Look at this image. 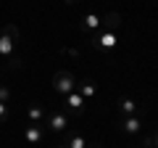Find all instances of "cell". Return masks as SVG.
<instances>
[{
	"label": "cell",
	"instance_id": "9c48e42d",
	"mask_svg": "<svg viewBox=\"0 0 158 148\" xmlns=\"http://www.w3.org/2000/svg\"><path fill=\"white\" fill-rule=\"evenodd\" d=\"M121 27V13L118 11H108L106 16H100V32H116Z\"/></svg>",
	"mask_w": 158,
	"mask_h": 148
},
{
	"label": "cell",
	"instance_id": "8fae6325",
	"mask_svg": "<svg viewBox=\"0 0 158 148\" xmlns=\"http://www.w3.org/2000/svg\"><path fill=\"white\" fill-rule=\"evenodd\" d=\"M79 29L85 34H95V32H100V16L98 13H87L82 21H79Z\"/></svg>",
	"mask_w": 158,
	"mask_h": 148
},
{
	"label": "cell",
	"instance_id": "7c38bea8",
	"mask_svg": "<svg viewBox=\"0 0 158 148\" xmlns=\"http://www.w3.org/2000/svg\"><path fill=\"white\" fill-rule=\"evenodd\" d=\"M45 108L40 106V103H29L27 106V119H29V124H45Z\"/></svg>",
	"mask_w": 158,
	"mask_h": 148
},
{
	"label": "cell",
	"instance_id": "ac0fdd59",
	"mask_svg": "<svg viewBox=\"0 0 158 148\" xmlns=\"http://www.w3.org/2000/svg\"><path fill=\"white\" fill-rule=\"evenodd\" d=\"M63 3H69V6H77V3H82V0H63Z\"/></svg>",
	"mask_w": 158,
	"mask_h": 148
},
{
	"label": "cell",
	"instance_id": "ba28073f",
	"mask_svg": "<svg viewBox=\"0 0 158 148\" xmlns=\"http://www.w3.org/2000/svg\"><path fill=\"white\" fill-rule=\"evenodd\" d=\"M45 135H48L45 124H29L27 130H24V140H27L29 146H40V143L45 140Z\"/></svg>",
	"mask_w": 158,
	"mask_h": 148
},
{
	"label": "cell",
	"instance_id": "52a82bcc",
	"mask_svg": "<svg viewBox=\"0 0 158 148\" xmlns=\"http://www.w3.org/2000/svg\"><path fill=\"white\" fill-rule=\"evenodd\" d=\"M90 40L98 50H113L116 48V34L113 32H95V34H90Z\"/></svg>",
	"mask_w": 158,
	"mask_h": 148
},
{
	"label": "cell",
	"instance_id": "4fadbf2b",
	"mask_svg": "<svg viewBox=\"0 0 158 148\" xmlns=\"http://www.w3.org/2000/svg\"><path fill=\"white\" fill-rule=\"evenodd\" d=\"M118 114H121V116H135L137 114V103L135 101H132V98L129 95H124V98H118Z\"/></svg>",
	"mask_w": 158,
	"mask_h": 148
},
{
	"label": "cell",
	"instance_id": "e0dca14e",
	"mask_svg": "<svg viewBox=\"0 0 158 148\" xmlns=\"http://www.w3.org/2000/svg\"><path fill=\"white\" fill-rule=\"evenodd\" d=\"M63 53H66V56H71V58H77V56H79L77 48H63Z\"/></svg>",
	"mask_w": 158,
	"mask_h": 148
},
{
	"label": "cell",
	"instance_id": "5bb4252c",
	"mask_svg": "<svg viewBox=\"0 0 158 148\" xmlns=\"http://www.w3.org/2000/svg\"><path fill=\"white\" fill-rule=\"evenodd\" d=\"M142 148H158V130L153 135H145L142 137Z\"/></svg>",
	"mask_w": 158,
	"mask_h": 148
},
{
	"label": "cell",
	"instance_id": "277c9868",
	"mask_svg": "<svg viewBox=\"0 0 158 148\" xmlns=\"http://www.w3.org/2000/svg\"><path fill=\"white\" fill-rule=\"evenodd\" d=\"M85 108H87V101L79 95L77 90L69 93V95H63V111H66L69 116H85Z\"/></svg>",
	"mask_w": 158,
	"mask_h": 148
},
{
	"label": "cell",
	"instance_id": "7a4b0ae2",
	"mask_svg": "<svg viewBox=\"0 0 158 148\" xmlns=\"http://www.w3.org/2000/svg\"><path fill=\"white\" fill-rule=\"evenodd\" d=\"M53 90L58 95H69V93L77 90V77H74L69 69H61V72L53 74Z\"/></svg>",
	"mask_w": 158,
	"mask_h": 148
},
{
	"label": "cell",
	"instance_id": "2e32d148",
	"mask_svg": "<svg viewBox=\"0 0 158 148\" xmlns=\"http://www.w3.org/2000/svg\"><path fill=\"white\" fill-rule=\"evenodd\" d=\"M8 114H11V111H8V103H0V124L8 119Z\"/></svg>",
	"mask_w": 158,
	"mask_h": 148
},
{
	"label": "cell",
	"instance_id": "6da1fadb",
	"mask_svg": "<svg viewBox=\"0 0 158 148\" xmlns=\"http://www.w3.org/2000/svg\"><path fill=\"white\" fill-rule=\"evenodd\" d=\"M19 42H21L19 27L16 24H3L0 27V66L3 69H21L24 56L19 53Z\"/></svg>",
	"mask_w": 158,
	"mask_h": 148
},
{
	"label": "cell",
	"instance_id": "30bf717a",
	"mask_svg": "<svg viewBox=\"0 0 158 148\" xmlns=\"http://www.w3.org/2000/svg\"><path fill=\"white\" fill-rule=\"evenodd\" d=\"M77 93H79V95H82V98H85V101H92V98L98 95V82L87 77V80L77 82Z\"/></svg>",
	"mask_w": 158,
	"mask_h": 148
},
{
	"label": "cell",
	"instance_id": "d6986e66",
	"mask_svg": "<svg viewBox=\"0 0 158 148\" xmlns=\"http://www.w3.org/2000/svg\"><path fill=\"white\" fill-rule=\"evenodd\" d=\"M56 148H66V146H63V143H61V146H56Z\"/></svg>",
	"mask_w": 158,
	"mask_h": 148
},
{
	"label": "cell",
	"instance_id": "3957f363",
	"mask_svg": "<svg viewBox=\"0 0 158 148\" xmlns=\"http://www.w3.org/2000/svg\"><path fill=\"white\" fill-rule=\"evenodd\" d=\"M45 127L50 132L63 135V132L69 130V114L63 111V108H53V111H48V114H45Z\"/></svg>",
	"mask_w": 158,
	"mask_h": 148
},
{
	"label": "cell",
	"instance_id": "9a60e30c",
	"mask_svg": "<svg viewBox=\"0 0 158 148\" xmlns=\"http://www.w3.org/2000/svg\"><path fill=\"white\" fill-rule=\"evenodd\" d=\"M8 101H11V90L6 85H0V103H8Z\"/></svg>",
	"mask_w": 158,
	"mask_h": 148
},
{
	"label": "cell",
	"instance_id": "8992f818",
	"mask_svg": "<svg viewBox=\"0 0 158 148\" xmlns=\"http://www.w3.org/2000/svg\"><path fill=\"white\" fill-rule=\"evenodd\" d=\"M116 127H118V132H124V135H137V132L142 130V119L137 114L135 116H118Z\"/></svg>",
	"mask_w": 158,
	"mask_h": 148
},
{
	"label": "cell",
	"instance_id": "5b68a950",
	"mask_svg": "<svg viewBox=\"0 0 158 148\" xmlns=\"http://www.w3.org/2000/svg\"><path fill=\"white\" fill-rule=\"evenodd\" d=\"M63 146L66 148H103L100 140H87L85 135H79L74 130H66L63 132Z\"/></svg>",
	"mask_w": 158,
	"mask_h": 148
}]
</instances>
